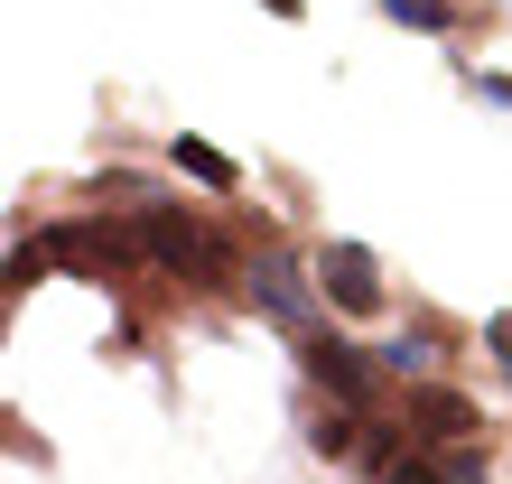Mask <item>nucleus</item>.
<instances>
[{
    "mask_svg": "<svg viewBox=\"0 0 512 484\" xmlns=\"http://www.w3.org/2000/svg\"><path fill=\"white\" fill-rule=\"evenodd\" d=\"M140 252L159 261V270H177V280H196V289H224V280H243V252L215 233V224H196L187 205H140Z\"/></svg>",
    "mask_w": 512,
    "mask_h": 484,
    "instance_id": "nucleus-1",
    "label": "nucleus"
},
{
    "mask_svg": "<svg viewBox=\"0 0 512 484\" xmlns=\"http://www.w3.org/2000/svg\"><path fill=\"white\" fill-rule=\"evenodd\" d=\"M243 298L280 326V336H317V326H326V280H317V261L252 252V261H243Z\"/></svg>",
    "mask_w": 512,
    "mask_h": 484,
    "instance_id": "nucleus-2",
    "label": "nucleus"
},
{
    "mask_svg": "<svg viewBox=\"0 0 512 484\" xmlns=\"http://www.w3.org/2000/svg\"><path fill=\"white\" fill-rule=\"evenodd\" d=\"M38 252H47V261H66V270H84V280H122V270H140V261H149V252H140V233L94 224V215L47 224V233H38Z\"/></svg>",
    "mask_w": 512,
    "mask_h": 484,
    "instance_id": "nucleus-3",
    "label": "nucleus"
},
{
    "mask_svg": "<svg viewBox=\"0 0 512 484\" xmlns=\"http://www.w3.org/2000/svg\"><path fill=\"white\" fill-rule=\"evenodd\" d=\"M298 363H308V382H326V401H336V410H373V401H382V354L345 345L336 326L298 336Z\"/></svg>",
    "mask_w": 512,
    "mask_h": 484,
    "instance_id": "nucleus-4",
    "label": "nucleus"
},
{
    "mask_svg": "<svg viewBox=\"0 0 512 484\" xmlns=\"http://www.w3.org/2000/svg\"><path fill=\"white\" fill-rule=\"evenodd\" d=\"M401 429H419V447H475L485 410H475L457 382H410V401H401Z\"/></svg>",
    "mask_w": 512,
    "mask_h": 484,
    "instance_id": "nucleus-5",
    "label": "nucleus"
},
{
    "mask_svg": "<svg viewBox=\"0 0 512 484\" xmlns=\"http://www.w3.org/2000/svg\"><path fill=\"white\" fill-rule=\"evenodd\" d=\"M317 280H326V308H345V317H373L382 308V261L364 252V242H326L317 252Z\"/></svg>",
    "mask_w": 512,
    "mask_h": 484,
    "instance_id": "nucleus-6",
    "label": "nucleus"
},
{
    "mask_svg": "<svg viewBox=\"0 0 512 484\" xmlns=\"http://www.w3.org/2000/svg\"><path fill=\"white\" fill-rule=\"evenodd\" d=\"M382 373H401V382H438V363H447V336H429V326H401V336H382Z\"/></svg>",
    "mask_w": 512,
    "mask_h": 484,
    "instance_id": "nucleus-7",
    "label": "nucleus"
},
{
    "mask_svg": "<svg viewBox=\"0 0 512 484\" xmlns=\"http://www.w3.org/2000/svg\"><path fill=\"white\" fill-rule=\"evenodd\" d=\"M168 159H177V177H196V187H215V196H243V168H233L215 140H187V131H177V140H168Z\"/></svg>",
    "mask_w": 512,
    "mask_h": 484,
    "instance_id": "nucleus-8",
    "label": "nucleus"
},
{
    "mask_svg": "<svg viewBox=\"0 0 512 484\" xmlns=\"http://www.w3.org/2000/svg\"><path fill=\"white\" fill-rule=\"evenodd\" d=\"M373 10L391 19V28H419V38H447V28H457L466 10L457 0H373Z\"/></svg>",
    "mask_w": 512,
    "mask_h": 484,
    "instance_id": "nucleus-9",
    "label": "nucleus"
},
{
    "mask_svg": "<svg viewBox=\"0 0 512 484\" xmlns=\"http://www.w3.org/2000/svg\"><path fill=\"white\" fill-rule=\"evenodd\" d=\"M382 484H447V457H429V447H419V457H401Z\"/></svg>",
    "mask_w": 512,
    "mask_h": 484,
    "instance_id": "nucleus-10",
    "label": "nucleus"
},
{
    "mask_svg": "<svg viewBox=\"0 0 512 484\" xmlns=\"http://www.w3.org/2000/svg\"><path fill=\"white\" fill-rule=\"evenodd\" d=\"M447 484H494V475H485V457H475V447H447Z\"/></svg>",
    "mask_w": 512,
    "mask_h": 484,
    "instance_id": "nucleus-11",
    "label": "nucleus"
},
{
    "mask_svg": "<svg viewBox=\"0 0 512 484\" xmlns=\"http://www.w3.org/2000/svg\"><path fill=\"white\" fill-rule=\"evenodd\" d=\"M485 345H494V363H503V382H512V317H485Z\"/></svg>",
    "mask_w": 512,
    "mask_h": 484,
    "instance_id": "nucleus-12",
    "label": "nucleus"
},
{
    "mask_svg": "<svg viewBox=\"0 0 512 484\" xmlns=\"http://www.w3.org/2000/svg\"><path fill=\"white\" fill-rule=\"evenodd\" d=\"M466 84H475L485 103H503V112H512V75H466Z\"/></svg>",
    "mask_w": 512,
    "mask_h": 484,
    "instance_id": "nucleus-13",
    "label": "nucleus"
},
{
    "mask_svg": "<svg viewBox=\"0 0 512 484\" xmlns=\"http://www.w3.org/2000/svg\"><path fill=\"white\" fill-rule=\"evenodd\" d=\"M261 10H270V19H298V0H261Z\"/></svg>",
    "mask_w": 512,
    "mask_h": 484,
    "instance_id": "nucleus-14",
    "label": "nucleus"
}]
</instances>
